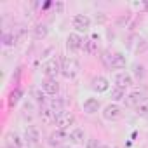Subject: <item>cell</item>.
Returning a JSON list of instances; mask_svg holds the SVG:
<instances>
[{
    "instance_id": "obj_23",
    "label": "cell",
    "mask_w": 148,
    "mask_h": 148,
    "mask_svg": "<svg viewBox=\"0 0 148 148\" xmlns=\"http://www.w3.org/2000/svg\"><path fill=\"white\" fill-rule=\"evenodd\" d=\"M19 98H21V91L19 89H14L11 94H9V99H7V105L9 106H14L18 101H19Z\"/></svg>"
},
{
    "instance_id": "obj_9",
    "label": "cell",
    "mask_w": 148,
    "mask_h": 148,
    "mask_svg": "<svg viewBox=\"0 0 148 148\" xmlns=\"http://www.w3.org/2000/svg\"><path fill=\"white\" fill-rule=\"evenodd\" d=\"M25 139H26L28 145L37 146V145L40 143V131H38V127H35V125H28V127L25 129Z\"/></svg>"
},
{
    "instance_id": "obj_6",
    "label": "cell",
    "mask_w": 148,
    "mask_h": 148,
    "mask_svg": "<svg viewBox=\"0 0 148 148\" xmlns=\"http://www.w3.org/2000/svg\"><path fill=\"white\" fill-rule=\"evenodd\" d=\"M115 87H119V89H127V87H131L132 84H134V79H132V75L131 73H127V71H119L117 75H115Z\"/></svg>"
},
{
    "instance_id": "obj_22",
    "label": "cell",
    "mask_w": 148,
    "mask_h": 148,
    "mask_svg": "<svg viewBox=\"0 0 148 148\" xmlns=\"http://www.w3.org/2000/svg\"><path fill=\"white\" fill-rule=\"evenodd\" d=\"M112 99L113 101H124L125 99V91L119 89V87H113L112 89Z\"/></svg>"
},
{
    "instance_id": "obj_26",
    "label": "cell",
    "mask_w": 148,
    "mask_h": 148,
    "mask_svg": "<svg viewBox=\"0 0 148 148\" xmlns=\"http://www.w3.org/2000/svg\"><path fill=\"white\" fill-rule=\"evenodd\" d=\"M33 96H35V101H37V103H44V101H45L44 92H40L38 89H35V91H33Z\"/></svg>"
},
{
    "instance_id": "obj_16",
    "label": "cell",
    "mask_w": 148,
    "mask_h": 148,
    "mask_svg": "<svg viewBox=\"0 0 148 148\" xmlns=\"http://www.w3.org/2000/svg\"><path fill=\"white\" fill-rule=\"evenodd\" d=\"M98 110H99V101H98L96 98H87V99L84 101V112H86L87 115L98 113Z\"/></svg>"
},
{
    "instance_id": "obj_5",
    "label": "cell",
    "mask_w": 148,
    "mask_h": 148,
    "mask_svg": "<svg viewBox=\"0 0 148 148\" xmlns=\"http://www.w3.org/2000/svg\"><path fill=\"white\" fill-rule=\"evenodd\" d=\"M71 25L77 32H89L91 28V18L86 14H75L71 19Z\"/></svg>"
},
{
    "instance_id": "obj_20",
    "label": "cell",
    "mask_w": 148,
    "mask_h": 148,
    "mask_svg": "<svg viewBox=\"0 0 148 148\" xmlns=\"http://www.w3.org/2000/svg\"><path fill=\"white\" fill-rule=\"evenodd\" d=\"M82 49H84L87 54H96V52H98V42H94V38H91V40H84Z\"/></svg>"
},
{
    "instance_id": "obj_24",
    "label": "cell",
    "mask_w": 148,
    "mask_h": 148,
    "mask_svg": "<svg viewBox=\"0 0 148 148\" xmlns=\"http://www.w3.org/2000/svg\"><path fill=\"white\" fill-rule=\"evenodd\" d=\"M2 42H4V45H14V44L18 42V37H16L14 33H4Z\"/></svg>"
},
{
    "instance_id": "obj_2",
    "label": "cell",
    "mask_w": 148,
    "mask_h": 148,
    "mask_svg": "<svg viewBox=\"0 0 148 148\" xmlns=\"http://www.w3.org/2000/svg\"><path fill=\"white\" fill-rule=\"evenodd\" d=\"M103 61H105V64H106L108 68H113V70H120V68L125 66V56H124L122 52H115V54H112V56H110L108 52H105Z\"/></svg>"
},
{
    "instance_id": "obj_13",
    "label": "cell",
    "mask_w": 148,
    "mask_h": 148,
    "mask_svg": "<svg viewBox=\"0 0 148 148\" xmlns=\"http://www.w3.org/2000/svg\"><path fill=\"white\" fill-rule=\"evenodd\" d=\"M66 45H68V49H71V51H79V49H82V45H84V38H82L79 33H70V35L66 37Z\"/></svg>"
},
{
    "instance_id": "obj_25",
    "label": "cell",
    "mask_w": 148,
    "mask_h": 148,
    "mask_svg": "<svg viewBox=\"0 0 148 148\" xmlns=\"http://www.w3.org/2000/svg\"><path fill=\"white\" fill-rule=\"evenodd\" d=\"M132 73H134V77L136 79H143L145 77V66L143 64H132Z\"/></svg>"
},
{
    "instance_id": "obj_18",
    "label": "cell",
    "mask_w": 148,
    "mask_h": 148,
    "mask_svg": "<svg viewBox=\"0 0 148 148\" xmlns=\"http://www.w3.org/2000/svg\"><path fill=\"white\" fill-rule=\"evenodd\" d=\"M49 108L54 110V112L59 115L61 112H64V110H63V108H64V99H63V98H52V99L49 101Z\"/></svg>"
},
{
    "instance_id": "obj_3",
    "label": "cell",
    "mask_w": 148,
    "mask_h": 148,
    "mask_svg": "<svg viewBox=\"0 0 148 148\" xmlns=\"http://www.w3.org/2000/svg\"><path fill=\"white\" fill-rule=\"evenodd\" d=\"M42 73L45 75V79H56L58 73H61V63H59V59L51 58L49 61H45L44 66H42Z\"/></svg>"
},
{
    "instance_id": "obj_17",
    "label": "cell",
    "mask_w": 148,
    "mask_h": 148,
    "mask_svg": "<svg viewBox=\"0 0 148 148\" xmlns=\"http://www.w3.org/2000/svg\"><path fill=\"white\" fill-rule=\"evenodd\" d=\"M40 117H42V120L45 122V124H56V119H58V113L54 112V110H51L49 106L47 108H42L40 110Z\"/></svg>"
},
{
    "instance_id": "obj_15",
    "label": "cell",
    "mask_w": 148,
    "mask_h": 148,
    "mask_svg": "<svg viewBox=\"0 0 148 148\" xmlns=\"http://www.w3.org/2000/svg\"><path fill=\"white\" fill-rule=\"evenodd\" d=\"M68 139H70L71 143H75V145L84 143V139H86V132H84V129H80V127L71 129L70 134H68Z\"/></svg>"
},
{
    "instance_id": "obj_10",
    "label": "cell",
    "mask_w": 148,
    "mask_h": 148,
    "mask_svg": "<svg viewBox=\"0 0 148 148\" xmlns=\"http://www.w3.org/2000/svg\"><path fill=\"white\" fill-rule=\"evenodd\" d=\"M91 87H92V91H96V92H106V91L110 89V82H108L106 77L98 75V77H94V79L91 80Z\"/></svg>"
},
{
    "instance_id": "obj_1",
    "label": "cell",
    "mask_w": 148,
    "mask_h": 148,
    "mask_svg": "<svg viewBox=\"0 0 148 148\" xmlns=\"http://www.w3.org/2000/svg\"><path fill=\"white\" fill-rule=\"evenodd\" d=\"M80 73V63L75 59V58H64L61 61V75L68 80L75 79Z\"/></svg>"
},
{
    "instance_id": "obj_29",
    "label": "cell",
    "mask_w": 148,
    "mask_h": 148,
    "mask_svg": "<svg viewBox=\"0 0 148 148\" xmlns=\"http://www.w3.org/2000/svg\"><path fill=\"white\" fill-rule=\"evenodd\" d=\"M145 9H146V11H148V2H145Z\"/></svg>"
},
{
    "instance_id": "obj_7",
    "label": "cell",
    "mask_w": 148,
    "mask_h": 148,
    "mask_svg": "<svg viewBox=\"0 0 148 148\" xmlns=\"http://www.w3.org/2000/svg\"><path fill=\"white\" fill-rule=\"evenodd\" d=\"M73 124H75V117H73V113H70V112H61L58 115V119H56L58 129H63V131H66Z\"/></svg>"
},
{
    "instance_id": "obj_14",
    "label": "cell",
    "mask_w": 148,
    "mask_h": 148,
    "mask_svg": "<svg viewBox=\"0 0 148 148\" xmlns=\"http://www.w3.org/2000/svg\"><path fill=\"white\" fill-rule=\"evenodd\" d=\"M64 139H68V134H66L63 129H56V131L51 132V136H49V143H51L52 146H58V145L64 143Z\"/></svg>"
},
{
    "instance_id": "obj_28",
    "label": "cell",
    "mask_w": 148,
    "mask_h": 148,
    "mask_svg": "<svg viewBox=\"0 0 148 148\" xmlns=\"http://www.w3.org/2000/svg\"><path fill=\"white\" fill-rule=\"evenodd\" d=\"M54 9H56V12H58V14H61V12H63V9H64V4H63V2H56V4H54Z\"/></svg>"
},
{
    "instance_id": "obj_21",
    "label": "cell",
    "mask_w": 148,
    "mask_h": 148,
    "mask_svg": "<svg viewBox=\"0 0 148 148\" xmlns=\"http://www.w3.org/2000/svg\"><path fill=\"white\" fill-rule=\"evenodd\" d=\"M134 110H136V115H138V117H148V99H145V101H143L141 105H138Z\"/></svg>"
},
{
    "instance_id": "obj_12",
    "label": "cell",
    "mask_w": 148,
    "mask_h": 148,
    "mask_svg": "<svg viewBox=\"0 0 148 148\" xmlns=\"http://www.w3.org/2000/svg\"><path fill=\"white\" fill-rule=\"evenodd\" d=\"M42 91L49 96H56L59 92V84L56 79H45L42 80Z\"/></svg>"
},
{
    "instance_id": "obj_27",
    "label": "cell",
    "mask_w": 148,
    "mask_h": 148,
    "mask_svg": "<svg viewBox=\"0 0 148 148\" xmlns=\"http://www.w3.org/2000/svg\"><path fill=\"white\" fill-rule=\"evenodd\" d=\"M86 148H99V143H98V139H87V145H86Z\"/></svg>"
},
{
    "instance_id": "obj_11",
    "label": "cell",
    "mask_w": 148,
    "mask_h": 148,
    "mask_svg": "<svg viewBox=\"0 0 148 148\" xmlns=\"http://www.w3.org/2000/svg\"><path fill=\"white\" fill-rule=\"evenodd\" d=\"M146 98H145V94L141 92V91H132V92H129L127 96H125V105L127 106H132V108H136L138 105H141L143 101H145Z\"/></svg>"
},
{
    "instance_id": "obj_19",
    "label": "cell",
    "mask_w": 148,
    "mask_h": 148,
    "mask_svg": "<svg viewBox=\"0 0 148 148\" xmlns=\"http://www.w3.org/2000/svg\"><path fill=\"white\" fill-rule=\"evenodd\" d=\"M47 33H49V28H47L45 25H42V23H38V25L33 28V38H37V40L45 38V37H47Z\"/></svg>"
},
{
    "instance_id": "obj_8",
    "label": "cell",
    "mask_w": 148,
    "mask_h": 148,
    "mask_svg": "<svg viewBox=\"0 0 148 148\" xmlns=\"http://www.w3.org/2000/svg\"><path fill=\"white\" fill-rule=\"evenodd\" d=\"M5 143H7V148H26V145H28L26 139L16 132H9L5 136Z\"/></svg>"
},
{
    "instance_id": "obj_4",
    "label": "cell",
    "mask_w": 148,
    "mask_h": 148,
    "mask_svg": "<svg viewBox=\"0 0 148 148\" xmlns=\"http://www.w3.org/2000/svg\"><path fill=\"white\" fill-rule=\"evenodd\" d=\"M122 108L117 105V103H110V105H106L105 108H103V112H101V115H103V119L105 120H108V122H115V120H119L120 117H122Z\"/></svg>"
}]
</instances>
